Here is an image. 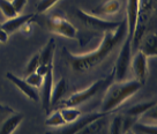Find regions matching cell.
<instances>
[{
	"label": "cell",
	"mask_w": 157,
	"mask_h": 134,
	"mask_svg": "<svg viewBox=\"0 0 157 134\" xmlns=\"http://www.w3.org/2000/svg\"><path fill=\"white\" fill-rule=\"evenodd\" d=\"M126 35H127V23L125 19L114 30L104 33L103 40L95 51L83 55H73L68 50L63 49V53L68 61L69 66L72 67V70L75 72H86L101 64L108 57L109 53L113 51L121 40H125Z\"/></svg>",
	"instance_id": "6da1fadb"
},
{
	"label": "cell",
	"mask_w": 157,
	"mask_h": 134,
	"mask_svg": "<svg viewBox=\"0 0 157 134\" xmlns=\"http://www.w3.org/2000/svg\"><path fill=\"white\" fill-rule=\"evenodd\" d=\"M142 86L143 83L137 80L119 81L114 83L111 82L103 97L101 111L104 113H111L113 110L119 108L135 93H137L142 88Z\"/></svg>",
	"instance_id": "7a4b0ae2"
},
{
	"label": "cell",
	"mask_w": 157,
	"mask_h": 134,
	"mask_svg": "<svg viewBox=\"0 0 157 134\" xmlns=\"http://www.w3.org/2000/svg\"><path fill=\"white\" fill-rule=\"evenodd\" d=\"M113 80V74L108 76L106 79H99L97 81H95L94 83L89 86L88 88H86L83 90H80L75 94L71 95L63 103V106H78V105L82 104L84 102L89 101L90 98H93L95 95H97L99 93V90H102L105 86H109Z\"/></svg>",
	"instance_id": "3957f363"
},
{
	"label": "cell",
	"mask_w": 157,
	"mask_h": 134,
	"mask_svg": "<svg viewBox=\"0 0 157 134\" xmlns=\"http://www.w3.org/2000/svg\"><path fill=\"white\" fill-rule=\"evenodd\" d=\"M131 60H132V38L126 36L117 58V61H116L114 71L112 73L113 80L116 82L125 80L126 74L129 70V66H131Z\"/></svg>",
	"instance_id": "277c9868"
},
{
	"label": "cell",
	"mask_w": 157,
	"mask_h": 134,
	"mask_svg": "<svg viewBox=\"0 0 157 134\" xmlns=\"http://www.w3.org/2000/svg\"><path fill=\"white\" fill-rule=\"evenodd\" d=\"M76 16L78 19L86 27H88L89 29L97 30V31H110V30H114L117 28L120 22H112V21H108L105 19H102L99 16H96L94 14L87 13L82 10H76Z\"/></svg>",
	"instance_id": "5b68a950"
},
{
	"label": "cell",
	"mask_w": 157,
	"mask_h": 134,
	"mask_svg": "<svg viewBox=\"0 0 157 134\" xmlns=\"http://www.w3.org/2000/svg\"><path fill=\"white\" fill-rule=\"evenodd\" d=\"M50 30L53 31L54 34L60 36H64L67 38H75L76 37V28L74 27L69 21H67L65 17L61 16H53L49 21Z\"/></svg>",
	"instance_id": "8992f818"
},
{
	"label": "cell",
	"mask_w": 157,
	"mask_h": 134,
	"mask_svg": "<svg viewBox=\"0 0 157 134\" xmlns=\"http://www.w3.org/2000/svg\"><path fill=\"white\" fill-rule=\"evenodd\" d=\"M147 59V57L139 50L133 56L132 60H131V66H132L133 73L135 75V80L140 81L143 85H144L146 79L148 76Z\"/></svg>",
	"instance_id": "52a82bcc"
},
{
	"label": "cell",
	"mask_w": 157,
	"mask_h": 134,
	"mask_svg": "<svg viewBox=\"0 0 157 134\" xmlns=\"http://www.w3.org/2000/svg\"><path fill=\"white\" fill-rule=\"evenodd\" d=\"M110 113H104V112H93V113H89L87 116H84L83 118H78L76 121H74V123H71L72 125H69L67 126L66 128L64 129H60L58 132H53V133H49V134H76L80 131V129H82L86 126L87 124L89 123H91L94 120L98 119V118H101V117H104V116H108Z\"/></svg>",
	"instance_id": "ba28073f"
},
{
	"label": "cell",
	"mask_w": 157,
	"mask_h": 134,
	"mask_svg": "<svg viewBox=\"0 0 157 134\" xmlns=\"http://www.w3.org/2000/svg\"><path fill=\"white\" fill-rule=\"evenodd\" d=\"M53 89V65H51L48 73L44 75L43 85H42V105L43 109L49 112L51 109V95Z\"/></svg>",
	"instance_id": "9c48e42d"
},
{
	"label": "cell",
	"mask_w": 157,
	"mask_h": 134,
	"mask_svg": "<svg viewBox=\"0 0 157 134\" xmlns=\"http://www.w3.org/2000/svg\"><path fill=\"white\" fill-rule=\"evenodd\" d=\"M140 10L139 0H127V10H126V23H127V35L133 40V35L136 28L137 16Z\"/></svg>",
	"instance_id": "30bf717a"
},
{
	"label": "cell",
	"mask_w": 157,
	"mask_h": 134,
	"mask_svg": "<svg viewBox=\"0 0 157 134\" xmlns=\"http://www.w3.org/2000/svg\"><path fill=\"white\" fill-rule=\"evenodd\" d=\"M6 78L10 80V82H12L21 93H23L27 97H29L30 99H33L34 102H38L39 95H38V93H37L36 88L31 87L29 83H27L25 80L20 79L19 76H16L15 74H13L12 72H7V73H6Z\"/></svg>",
	"instance_id": "8fae6325"
},
{
	"label": "cell",
	"mask_w": 157,
	"mask_h": 134,
	"mask_svg": "<svg viewBox=\"0 0 157 134\" xmlns=\"http://www.w3.org/2000/svg\"><path fill=\"white\" fill-rule=\"evenodd\" d=\"M35 16H36V14H34V13L27 15H17L13 19H8L6 22H4L1 25V27L10 35V34H13L15 31L22 29L25 27V25H27V23H29L30 21L34 20Z\"/></svg>",
	"instance_id": "7c38bea8"
},
{
	"label": "cell",
	"mask_w": 157,
	"mask_h": 134,
	"mask_svg": "<svg viewBox=\"0 0 157 134\" xmlns=\"http://www.w3.org/2000/svg\"><path fill=\"white\" fill-rule=\"evenodd\" d=\"M140 51L146 57H156L157 55V36L155 33H148L143 35L140 42Z\"/></svg>",
	"instance_id": "4fadbf2b"
},
{
	"label": "cell",
	"mask_w": 157,
	"mask_h": 134,
	"mask_svg": "<svg viewBox=\"0 0 157 134\" xmlns=\"http://www.w3.org/2000/svg\"><path fill=\"white\" fill-rule=\"evenodd\" d=\"M121 10V1L120 0H106L101 6H98L94 10V15L96 16H106V15H114Z\"/></svg>",
	"instance_id": "5bb4252c"
},
{
	"label": "cell",
	"mask_w": 157,
	"mask_h": 134,
	"mask_svg": "<svg viewBox=\"0 0 157 134\" xmlns=\"http://www.w3.org/2000/svg\"><path fill=\"white\" fill-rule=\"evenodd\" d=\"M108 116L101 117V118H98V119L87 124L83 128L80 129L76 134H101L103 132V129L105 128V126H106V117Z\"/></svg>",
	"instance_id": "9a60e30c"
},
{
	"label": "cell",
	"mask_w": 157,
	"mask_h": 134,
	"mask_svg": "<svg viewBox=\"0 0 157 134\" xmlns=\"http://www.w3.org/2000/svg\"><path fill=\"white\" fill-rule=\"evenodd\" d=\"M22 120H23L22 113H14L13 116L8 117L0 126V134H13V132L21 124Z\"/></svg>",
	"instance_id": "2e32d148"
},
{
	"label": "cell",
	"mask_w": 157,
	"mask_h": 134,
	"mask_svg": "<svg viewBox=\"0 0 157 134\" xmlns=\"http://www.w3.org/2000/svg\"><path fill=\"white\" fill-rule=\"evenodd\" d=\"M156 106V101L152 99L150 102H143V103H139V104L133 105L132 108L126 111V116H129V117H133L137 119L140 116H142L143 113H146L148 110H150L151 108Z\"/></svg>",
	"instance_id": "e0dca14e"
},
{
	"label": "cell",
	"mask_w": 157,
	"mask_h": 134,
	"mask_svg": "<svg viewBox=\"0 0 157 134\" xmlns=\"http://www.w3.org/2000/svg\"><path fill=\"white\" fill-rule=\"evenodd\" d=\"M56 51V42L53 38L48 42V44L44 46V49L39 53V63L40 65H50L53 64V56Z\"/></svg>",
	"instance_id": "ac0fdd59"
},
{
	"label": "cell",
	"mask_w": 157,
	"mask_h": 134,
	"mask_svg": "<svg viewBox=\"0 0 157 134\" xmlns=\"http://www.w3.org/2000/svg\"><path fill=\"white\" fill-rule=\"evenodd\" d=\"M67 91V82L64 78L59 80L57 85H53V89H52V95H51V106H53L58 103L60 99L63 98Z\"/></svg>",
	"instance_id": "d6986e66"
},
{
	"label": "cell",
	"mask_w": 157,
	"mask_h": 134,
	"mask_svg": "<svg viewBox=\"0 0 157 134\" xmlns=\"http://www.w3.org/2000/svg\"><path fill=\"white\" fill-rule=\"evenodd\" d=\"M60 113L66 124L74 123L81 117V111L76 109V106H64L60 110Z\"/></svg>",
	"instance_id": "ffe728a7"
},
{
	"label": "cell",
	"mask_w": 157,
	"mask_h": 134,
	"mask_svg": "<svg viewBox=\"0 0 157 134\" xmlns=\"http://www.w3.org/2000/svg\"><path fill=\"white\" fill-rule=\"evenodd\" d=\"M66 123H65L64 118L61 117L60 111H54V112H52L46 118V120H45V125L50 126V127H60V126H63Z\"/></svg>",
	"instance_id": "44dd1931"
},
{
	"label": "cell",
	"mask_w": 157,
	"mask_h": 134,
	"mask_svg": "<svg viewBox=\"0 0 157 134\" xmlns=\"http://www.w3.org/2000/svg\"><path fill=\"white\" fill-rule=\"evenodd\" d=\"M132 128L142 134H157L156 123L150 125V124H143V123H137V121H135L133 124Z\"/></svg>",
	"instance_id": "7402d4cb"
},
{
	"label": "cell",
	"mask_w": 157,
	"mask_h": 134,
	"mask_svg": "<svg viewBox=\"0 0 157 134\" xmlns=\"http://www.w3.org/2000/svg\"><path fill=\"white\" fill-rule=\"evenodd\" d=\"M0 10L2 12V14L5 15L7 19H13V17L19 15L12 5V2L8 0H0Z\"/></svg>",
	"instance_id": "603a6c76"
},
{
	"label": "cell",
	"mask_w": 157,
	"mask_h": 134,
	"mask_svg": "<svg viewBox=\"0 0 157 134\" xmlns=\"http://www.w3.org/2000/svg\"><path fill=\"white\" fill-rule=\"evenodd\" d=\"M110 134H124L123 116H114L110 125Z\"/></svg>",
	"instance_id": "cb8c5ba5"
},
{
	"label": "cell",
	"mask_w": 157,
	"mask_h": 134,
	"mask_svg": "<svg viewBox=\"0 0 157 134\" xmlns=\"http://www.w3.org/2000/svg\"><path fill=\"white\" fill-rule=\"evenodd\" d=\"M43 79L44 76L37 74V73H31V74L28 75V78L25 79V82L29 83L31 87L34 88H40L42 85H43Z\"/></svg>",
	"instance_id": "d4e9b609"
},
{
	"label": "cell",
	"mask_w": 157,
	"mask_h": 134,
	"mask_svg": "<svg viewBox=\"0 0 157 134\" xmlns=\"http://www.w3.org/2000/svg\"><path fill=\"white\" fill-rule=\"evenodd\" d=\"M59 0H39L36 5V10L37 13H44L49 10L51 7H53Z\"/></svg>",
	"instance_id": "484cf974"
},
{
	"label": "cell",
	"mask_w": 157,
	"mask_h": 134,
	"mask_svg": "<svg viewBox=\"0 0 157 134\" xmlns=\"http://www.w3.org/2000/svg\"><path fill=\"white\" fill-rule=\"evenodd\" d=\"M39 53H36V55L30 59V61L28 63V65H27V67H25V73L27 75L31 74V73H35L36 72V70H37V67L39 66Z\"/></svg>",
	"instance_id": "4316f807"
},
{
	"label": "cell",
	"mask_w": 157,
	"mask_h": 134,
	"mask_svg": "<svg viewBox=\"0 0 157 134\" xmlns=\"http://www.w3.org/2000/svg\"><path fill=\"white\" fill-rule=\"evenodd\" d=\"M10 2H12L13 7L15 8V10L17 12V14H20V13H21V12L23 10L25 6L27 5L28 0H12Z\"/></svg>",
	"instance_id": "83f0119b"
},
{
	"label": "cell",
	"mask_w": 157,
	"mask_h": 134,
	"mask_svg": "<svg viewBox=\"0 0 157 134\" xmlns=\"http://www.w3.org/2000/svg\"><path fill=\"white\" fill-rule=\"evenodd\" d=\"M7 40H8V34L2 29V27L0 25V43H6Z\"/></svg>",
	"instance_id": "f1b7e54d"
},
{
	"label": "cell",
	"mask_w": 157,
	"mask_h": 134,
	"mask_svg": "<svg viewBox=\"0 0 157 134\" xmlns=\"http://www.w3.org/2000/svg\"><path fill=\"white\" fill-rule=\"evenodd\" d=\"M124 134H135V132H134V131H132V129H128V131H126Z\"/></svg>",
	"instance_id": "f546056e"
}]
</instances>
